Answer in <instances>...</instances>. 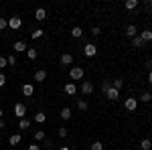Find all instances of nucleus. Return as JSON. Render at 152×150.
I'll list each match as a JSON object with an SVG mask.
<instances>
[{
    "mask_svg": "<svg viewBox=\"0 0 152 150\" xmlns=\"http://www.w3.org/2000/svg\"><path fill=\"white\" fill-rule=\"evenodd\" d=\"M69 75H71V79H73V81H79V79H83L85 71H83V67H73V69L69 71Z\"/></svg>",
    "mask_w": 152,
    "mask_h": 150,
    "instance_id": "f257e3e1",
    "label": "nucleus"
},
{
    "mask_svg": "<svg viewBox=\"0 0 152 150\" xmlns=\"http://www.w3.org/2000/svg\"><path fill=\"white\" fill-rule=\"evenodd\" d=\"M8 26H10L12 31H18V29L23 26V18H20V16H10V18H8Z\"/></svg>",
    "mask_w": 152,
    "mask_h": 150,
    "instance_id": "f03ea898",
    "label": "nucleus"
},
{
    "mask_svg": "<svg viewBox=\"0 0 152 150\" xmlns=\"http://www.w3.org/2000/svg\"><path fill=\"white\" fill-rule=\"evenodd\" d=\"M14 114H16V118H20V120H23V118H24V114H26V105H24L23 102L14 104Z\"/></svg>",
    "mask_w": 152,
    "mask_h": 150,
    "instance_id": "7ed1b4c3",
    "label": "nucleus"
},
{
    "mask_svg": "<svg viewBox=\"0 0 152 150\" xmlns=\"http://www.w3.org/2000/svg\"><path fill=\"white\" fill-rule=\"evenodd\" d=\"M83 53H85L87 57H95V55H97V47H95L94 43H87V45L83 47Z\"/></svg>",
    "mask_w": 152,
    "mask_h": 150,
    "instance_id": "20e7f679",
    "label": "nucleus"
},
{
    "mask_svg": "<svg viewBox=\"0 0 152 150\" xmlns=\"http://www.w3.org/2000/svg\"><path fill=\"white\" fill-rule=\"evenodd\" d=\"M81 93L83 95L94 93V83H91V81H81Z\"/></svg>",
    "mask_w": 152,
    "mask_h": 150,
    "instance_id": "39448f33",
    "label": "nucleus"
},
{
    "mask_svg": "<svg viewBox=\"0 0 152 150\" xmlns=\"http://www.w3.org/2000/svg\"><path fill=\"white\" fill-rule=\"evenodd\" d=\"M124 105H126L128 112H134V110L138 108V100H136V97H128V100L124 102Z\"/></svg>",
    "mask_w": 152,
    "mask_h": 150,
    "instance_id": "423d86ee",
    "label": "nucleus"
},
{
    "mask_svg": "<svg viewBox=\"0 0 152 150\" xmlns=\"http://www.w3.org/2000/svg\"><path fill=\"white\" fill-rule=\"evenodd\" d=\"M65 93H67V95H75V93H77V85H75L73 81L65 83Z\"/></svg>",
    "mask_w": 152,
    "mask_h": 150,
    "instance_id": "0eeeda50",
    "label": "nucleus"
},
{
    "mask_svg": "<svg viewBox=\"0 0 152 150\" xmlns=\"http://www.w3.org/2000/svg\"><path fill=\"white\" fill-rule=\"evenodd\" d=\"M33 93H35V87H33V83H24V85H23V95L31 97Z\"/></svg>",
    "mask_w": 152,
    "mask_h": 150,
    "instance_id": "6e6552de",
    "label": "nucleus"
},
{
    "mask_svg": "<svg viewBox=\"0 0 152 150\" xmlns=\"http://www.w3.org/2000/svg\"><path fill=\"white\" fill-rule=\"evenodd\" d=\"M105 97H107V100H112V102H116L118 97H120V91H118V89H114V87H110V91L105 93Z\"/></svg>",
    "mask_w": 152,
    "mask_h": 150,
    "instance_id": "1a4fd4ad",
    "label": "nucleus"
},
{
    "mask_svg": "<svg viewBox=\"0 0 152 150\" xmlns=\"http://www.w3.org/2000/svg\"><path fill=\"white\" fill-rule=\"evenodd\" d=\"M61 63H63V65H71V63H73V55H71V53H63V55H61Z\"/></svg>",
    "mask_w": 152,
    "mask_h": 150,
    "instance_id": "9d476101",
    "label": "nucleus"
},
{
    "mask_svg": "<svg viewBox=\"0 0 152 150\" xmlns=\"http://www.w3.org/2000/svg\"><path fill=\"white\" fill-rule=\"evenodd\" d=\"M124 6H126V10H136L138 8V0H126Z\"/></svg>",
    "mask_w": 152,
    "mask_h": 150,
    "instance_id": "9b49d317",
    "label": "nucleus"
},
{
    "mask_svg": "<svg viewBox=\"0 0 152 150\" xmlns=\"http://www.w3.org/2000/svg\"><path fill=\"white\" fill-rule=\"evenodd\" d=\"M35 18L37 20H45V18H47V10H45V8H37Z\"/></svg>",
    "mask_w": 152,
    "mask_h": 150,
    "instance_id": "f8f14e48",
    "label": "nucleus"
},
{
    "mask_svg": "<svg viewBox=\"0 0 152 150\" xmlns=\"http://www.w3.org/2000/svg\"><path fill=\"white\" fill-rule=\"evenodd\" d=\"M14 51H16V53L26 51V43H24V41H16V43H14Z\"/></svg>",
    "mask_w": 152,
    "mask_h": 150,
    "instance_id": "ddd939ff",
    "label": "nucleus"
},
{
    "mask_svg": "<svg viewBox=\"0 0 152 150\" xmlns=\"http://www.w3.org/2000/svg\"><path fill=\"white\" fill-rule=\"evenodd\" d=\"M47 79V71H43V69H39L35 73V81H45Z\"/></svg>",
    "mask_w": 152,
    "mask_h": 150,
    "instance_id": "4468645a",
    "label": "nucleus"
},
{
    "mask_svg": "<svg viewBox=\"0 0 152 150\" xmlns=\"http://www.w3.org/2000/svg\"><path fill=\"white\" fill-rule=\"evenodd\" d=\"M140 39L144 41V43H148V41H152V31H148V29H146V31H142Z\"/></svg>",
    "mask_w": 152,
    "mask_h": 150,
    "instance_id": "2eb2a0df",
    "label": "nucleus"
},
{
    "mask_svg": "<svg viewBox=\"0 0 152 150\" xmlns=\"http://www.w3.org/2000/svg\"><path fill=\"white\" fill-rule=\"evenodd\" d=\"M136 33H138V29H136L134 24H130L128 29H126V35H128L130 39H134V37H136Z\"/></svg>",
    "mask_w": 152,
    "mask_h": 150,
    "instance_id": "dca6fc26",
    "label": "nucleus"
},
{
    "mask_svg": "<svg viewBox=\"0 0 152 150\" xmlns=\"http://www.w3.org/2000/svg\"><path fill=\"white\" fill-rule=\"evenodd\" d=\"M112 87H114V89H118V91H120V89H122V87H124V79H114V81H112Z\"/></svg>",
    "mask_w": 152,
    "mask_h": 150,
    "instance_id": "f3484780",
    "label": "nucleus"
},
{
    "mask_svg": "<svg viewBox=\"0 0 152 150\" xmlns=\"http://www.w3.org/2000/svg\"><path fill=\"white\" fill-rule=\"evenodd\" d=\"M59 116H61V120H69V118H71V110H69V108H63Z\"/></svg>",
    "mask_w": 152,
    "mask_h": 150,
    "instance_id": "a211bd4d",
    "label": "nucleus"
},
{
    "mask_svg": "<svg viewBox=\"0 0 152 150\" xmlns=\"http://www.w3.org/2000/svg\"><path fill=\"white\" fill-rule=\"evenodd\" d=\"M140 148H142V150H150V148H152V142H150L148 138H144V140L140 142Z\"/></svg>",
    "mask_w": 152,
    "mask_h": 150,
    "instance_id": "6ab92c4d",
    "label": "nucleus"
},
{
    "mask_svg": "<svg viewBox=\"0 0 152 150\" xmlns=\"http://www.w3.org/2000/svg\"><path fill=\"white\" fill-rule=\"evenodd\" d=\"M47 120V116H45V112H39V114H35V122H39V124H43Z\"/></svg>",
    "mask_w": 152,
    "mask_h": 150,
    "instance_id": "aec40b11",
    "label": "nucleus"
},
{
    "mask_svg": "<svg viewBox=\"0 0 152 150\" xmlns=\"http://www.w3.org/2000/svg\"><path fill=\"white\" fill-rule=\"evenodd\" d=\"M140 100L144 102V104H148V102H152V93H150V91H144V93L140 95Z\"/></svg>",
    "mask_w": 152,
    "mask_h": 150,
    "instance_id": "412c9836",
    "label": "nucleus"
},
{
    "mask_svg": "<svg viewBox=\"0 0 152 150\" xmlns=\"http://www.w3.org/2000/svg\"><path fill=\"white\" fill-rule=\"evenodd\" d=\"M8 142H10L12 146H16V144H18V142H20V134H12L10 138H8Z\"/></svg>",
    "mask_w": 152,
    "mask_h": 150,
    "instance_id": "4be33fe9",
    "label": "nucleus"
},
{
    "mask_svg": "<svg viewBox=\"0 0 152 150\" xmlns=\"http://www.w3.org/2000/svg\"><path fill=\"white\" fill-rule=\"evenodd\" d=\"M132 45L136 47V49H140V47H142V45H144V41H142L140 37H134V39H132Z\"/></svg>",
    "mask_w": 152,
    "mask_h": 150,
    "instance_id": "5701e85b",
    "label": "nucleus"
},
{
    "mask_svg": "<svg viewBox=\"0 0 152 150\" xmlns=\"http://www.w3.org/2000/svg\"><path fill=\"white\" fill-rule=\"evenodd\" d=\"M37 55H39V53H37V49H26V57L31 59V61L37 59Z\"/></svg>",
    "mask_w": 152,
    "mask_h": 150,
    "instance_id": "b1692460",
    "label": "nucleus"
},
{
    "mask_svg": "<svg viewBox=\"0 0 152 150\" xmlns=\"http://www.w3.org/2000/svg\"><path fill=\"white\" fill-rule=\"evenodd\" d=\"M110 87H112V81H110V79H105L104 83H102V91L107 93V91H110Z\"/></svg>",
    "mask_w": 152,
    "mask_h": 150,
    "instance_id": "393cba45",
    "label": "nucleus"
},
{
    "mask_svg": "<svg viewBox=\"0 0 152 150\" xmlns=\"http://www.w3.org/2000/svg\"><path fill=\"white\" fill-rule=\"evenodd\" d=\"M43 33H45L43 29H35V31L31 33V37H33V39H41V37H43Z\"/></svg>",
    "mask_w": 152,
    "mask_h": 150,
    "instance_id": "a878e982",
    "label": "nucleus"
},
{
    "mask_svg": "<svg viewBox=\"0 0 152 150\" xmlns=\"http://www.w3.org/2000/svg\"><path fill=\"white\" fill-rule=\"evenodd\" d=\"M77 108H79V110H81V112H85V110H87V108H89V104H87V102H85V100H79V102H77Z\"/></svg>",
    "mask_w": 152,
    "mask_h": 150,
    "instance_id": "bb28decb",
    "label": "nucleus"
},
{
    "mask_svg": "<svg viewBox=\"0 0 152 150\" xmlns=\"http://www.w3.org/2000/svg\"><path fill=\"white\" fill-rule=\"evenodd\" d=\"M83 35V31L81 29H79V26H75V29H73V31H71V37H75V39H79V37Z\"/></svg>",
    "mask_w": 152,
    "mask_h": 150,
    "instance_id": "cd10ccee",
    "label": "nucleus"
},
{
    "mask_svg": "<svg viewBox=\"0 0 152 150\" xmlns=\"http://www.w3.org/2000/svg\"><path fill=\"white\" fill-rule=\"evenodd\" d=\"M28 126H31V122H28L26 118H23V120H20V124H18V128H20V130H24V128H28Z\"/></svg>",
    "mask_w": 152,
    "mask_h": 150,
    "instance_id": "c85d7f7f",
    "label": "nucleus"
},
{
    "mask_svg": "<svg viewBox=\"0 0 152 150\" xmlns=\"http://www.w3.org/2000/svg\"><path fill=\"white\" fill-rule=\"evenodd\" d=\"M89 150H104V144L97 140V142H94V144H91V148H89Z\"/></svg>",
    "mask_w": 152,
    "mask_h": 150,
    "instance_id": "c756f323",
    "label": "nucleus"
},
{
    "mask_svg": "<svg viewBox=\"0 0 152 150\" xmlns=\"http://www.w3.org/2000/svg\"><path fill=\"white\" fill-rule=\"evenodd\" d=\"M35 138L39 140V142H41V140H45V132H43V130H37V132H35Z\"/></svg>",
    "mask_w": 152,
    "mask_h": 150,
    "instance_id": "7c9ffc66",
    "label": "nucleus"
},
{
    "mask_svg": "<svg viewBox=\"0 0 152 150\" xmlns=\"http://www.w3.org/2000/svg\"><path fill=\"white\" fill-rule=\"evenodd\" d=\"M4 67H8V61H6V57H0V71Z\"/></svg>",
    "mask_w": 152,
    "mask_h": 150,
    "instance_id": "2f4dec72",
    "label": "nucleus"
},
{
    "mask_svg": "<svg viewBox=\"0 0 152 150\" xmlns=\"http://www.w3.org/2000/svg\"><path fill=\"white\" fill-rule=\"evenodd\" d=\"M4 85H6V75L0 71V87H4Z\"/></svg>",
    "mask_w": 152,
    "mask_h": 150,
    "instance_id": "473e14b6",
    "label": "nucleus"
},
{
    "mask_svg": "<svg viewBox=\"0 0 152 150\" xmlns=\"http://www.w3.org/2000/svg\"><path fill=\"white\" fill-rule=\"evenodd\" d=\"M6 26H8V20L6 18H0V31H4Z\"/></svg>",
    "mask_w": 152,
    "mask_h": 150,
    "instance_id": "72a5a7b5",
    "label": "nucleus"
},
{
    "mask_svg": "<svg viewBox=\"0 0 152 150\" xmlns=\"http://www.w3.org/2000/svg\"><path fill=\"white\" fill-rule=\"evenodd\" d=\"M59 136L65 138V136H67V130H65V128H59Z\"/></svg>",
    "mask_w": 152,
    "mask_h": 150,
    "instance_id": "f704fd0d",
    "label": "nucleus"
},
{
    "mask_svg": "<svg viewBox=\"0 0 152 150\" xmlns=\"http://www.w3.org/2000/svg\"><path fill=\"white\" fill-rule=\"evenodd\" d=\"M99 33H102V31H99L97 26H94V29H91V35H94V37H97V35H99Z\"/></svg>",
    "mask_w": 152,
    "mask_h": 150,
    "instance_id": "c9c22d12",
    "label": "nucleus"
},
{
    "mask_svg": "<svg viewBox=\"0 0 152 150\" xmlns=\"http://www.w3.org/2000/svg\"><path fill=\"white\" fill-rule=\"evenodd\" d=\"M6 61H8V65H14V63H16V59L12 57V55H10V57H6Z\"/></svg>",
    "mask_w": 152,
    "mask_h": 150,
    "instance_id": "e433bc0d",
    "label": "nucleus"
},
{
    "mask_svg": "<svg viewBox=\"0 0 152 150\" xmlns=\"http://www.w3.org/2000/svg\"><path fill=\"white\" fill-rule=\"evenodd\" d=\"M28 150H41V146H37V144H31V146H28Z\"/></svg>",
    "mask_w": 152,
    "mask_h": 150,
    "instance_id": "4c0bfd02",
    "label": "nucleus"
},
{
    "mask_svg": "<svg viewBox=\"0 0 152 150\" xmlns=\"http://www.w3.org/2000/svg\"><path fill=\"white\" fill-rule=\"evenodd\" d=\"M146 69H150V71H152V59H150V61H146Z\"/></svg>",
    "mask_w": 152,
    "mask_h": 150,
    "instance_id": "58836bf2",
    "label": "nucleus"
},
{
    "mask_svg": "<svg viewBox=\"0 0 152 150\" xmlns=\"http://www.w3.org/2000/svg\"><path fill=\"white\" fill-rule=\"evenodd\" d=\"M148 83H150V85H152V71H150V73H148Z\"/></svg>",
    "mask_w": 152,
    "mask_h": 150,
    "instance_id": "ea45409f",
    "label": "nucleus"
},
{
    "mask_svg": "<svg viewBox=\"0 0 152 150\" xmlns=\"http://www.w3.org/2000/svg\"><path fill=\"white\" fill-rule=\"evenodd\" d=\"M2 128H4V120H0V130H2Z\"/></svg>",
    "mask_w": 152,
    "mask_h": 150,
    "instance_id": "a19ab883",
    "label": "nucleus"
},
{
    "mask_svg": "<svg viewBox=\"0 0 152 150\" xmlns=\"http://www.w3.org/2000/svg\"><path fill=\"white\" fill-rule=\"evenodd\" d=\"M59 150H69V148H67V146H61V148H59Z\"/></svg>",
    "mask_w": 152,
    "mask_h": 150,
    "instance_id": "79ce46f5",
    "label": "nucleus"
},
{
    "mask_svg": "<svg viewBox=\"0 0 152 150\" xmlns=\"http://www.w3.org/2000/svg\"><path fill=\"white\" fill-rule=\"evenodd\" d=\"M0 120H2V110H0Z\"/></svg>",
    "mask_w": 152,
    "mask_h": 150,
    "instance_id": "37998d69",
    "label": "nucleus"
}]
</instances>
